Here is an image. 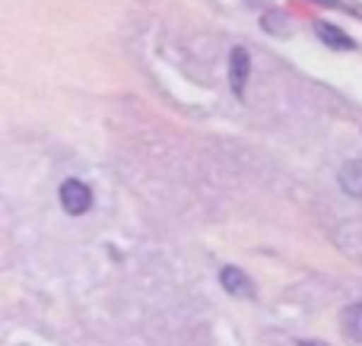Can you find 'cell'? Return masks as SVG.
Instances as JSON below:
<instances>
[{
    "label": "cell",
    "mask_w": 362,
    "mask_h": 346,
    "mask_svg": "<svg viewBox=\"0 0 362 346\" xmlns=\"http://www.w3.org/2000/svg\"><path fill=\"white\" fill-rule=\"evenodd\" d=\"M344 330L353 337V340H362V302L344 309Z\"/></svg>",
    "instance_id": "cell-6"
},
{
    "label": "cell",
    "mask_w": 362,
    "mask_h": 346,
    "mask_svg": "<svg viewBox=\"0 0 362 346\" xmlns=\"http://www.w3.org/2000/svg\"><path fill=\"white\" fill-rule=\"evenodd\" d=\"M219 283L232 292V296H255V283L248 280V273L242 267H223L219 270Z\"/></svg>",
    "instance_id": "cell-3"
},
{
    "label": "cell",
    "mask_w": 362,
    "mask_h": 346,
    "mask_svg": "<svg viewBox=\"0 0 362 346\" xmlns=\"http://www.w3.org/2000/svg\"><path fill=\"white\" fill-rule=\"evenodd\" d=\"M61 207L67 210L70 216H83L89 207H93V191H89L83 181L70 178V181L61 184Z\"/></svg>",
    "instance_id": "cell-1"
},
{
    "label": "cell",
    "mask_w": 362,
    "mask_h": 346,
    "mask_svg": "<svg viewBox=\"0 0 362 346\" xmlns=\"http://www.w3.org/2000/svg\"><path fill=\"white\" fill-rule=\"evenodd\" d=\"M248 73H251V57L245 48H235L229 54V86L235 89V95H245L248 86Z\"/></svg>",
    "instance_id": "cell-2"
},
{
    "label": "cell",
    "mask_w": 362,
    "mask_h": 346,
    "mask_svg": "<svg viewBox=\"0 0 362 346\" xmlns=\"http://www.w3.org/2000/svg\"><path fill=\"white\" fill-rule=\"evenodd\" d=\"M299 346H327V343H318V340H305V343H299Z\"/></svg>",
    "instance_id": "cell-7"
},
{
    "label": "cell",
    "mask_w": 362,
    "mask_h": 346,
    "mask_svg": "<svg viewBox=\"0 0 362 346\" xmlns=\"http://www.w3.org/2000/svg\"><path fill=\"white\" fill-rule=\"evenodd\" d=\"M337 181H340V188H344L350 197H362V159L346 162L344 169H340Z\"/></svg>",
    "instance_id": "cell-5"
},
{
    "label": "cell",
    "mask_w": 362,
    "mask_h": 346,
    "mask_svg": "<svg viewBox=\"0 0 362 346\" xmlns=\"http://www.w3.org/2000/svg\"><path fill=\"white\" fill-rule=\"evenodd\" d=\"M315 32H318V38L327 44V48H337V51H353V48H356V44H353V38L346 35L344 29L331 25V23H315Z\"/></svg>",
    "instance_id": "cell-4"
}]
</instances>
